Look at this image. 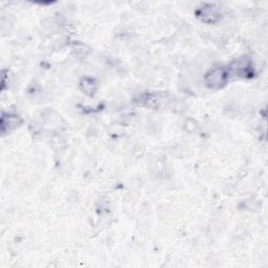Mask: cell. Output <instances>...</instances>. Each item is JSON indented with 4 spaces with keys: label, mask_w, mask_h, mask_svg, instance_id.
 I'll return each instance as SVG.
<instances>
[{
    "label": "cell",
    "mask_w": 268,
    "mask_h": 268,
    "mask_svg": "<svg viewBox=\"0 0 268 268\" xmlns=\"http://www.w3.org/2000/svg\"><path fill=\"white\" fill-rule=\"evenodd\" d=\"M227 79V72L223 68H215L207 75L209 86L219 88L224 85Z\"/></svg>",
    "instance_id": "1"
}]
</instances>
